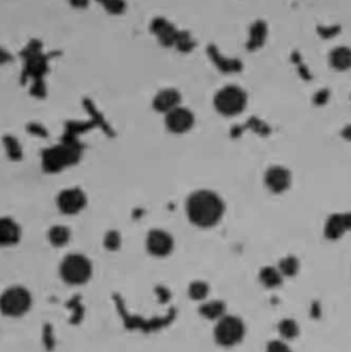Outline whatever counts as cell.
<instances>
[{
    "mask_svg": "<svg viewBox=\"0 0 351 352\" xmlns=\"http://www.w3.org/2000/svg\"><path fill=\"white\" fill-rule=\"evenodd\" d=\"M188 219L198 228L215 226L224 217L225 204L221 196L209 189L192 192L185 203Z\"/></svg>",
    "mask_w": 351,
    "mask_h": 352,
    "instance_id": "cell-1",
    "label": "cell"
},
{
    "mask_svg": "<svg viewBox=\"0 0 351 352\" xmlns=\"http://www.w3.org/2000/svg\"><path fill=\"white\" fill-rule=\"evenodd\" d=\"M247 94L236 85H226L214 95V109L222 117H235L242 114L247 107Z\"/></svg>",
    "mask_w": 351,
    "mask_h": 352,
    "instance_id": "cell-2",
    "label": "cell"
},
{
    "mask_svg": "<svg viewBox=\"0 0 351 352\" xmlns=\"http://www.w3.org/2000/svg\"><path fill=\"white\" fill-rule=\"evenodd\" d=\"M59 274L69 285H83L92 276V263L83 254H69L59 265Z\"/></svg>",
    "mask_w": 351,
    "mask_h": 352,
    "instance_id": "cell-3",
    "label": "cell"
},
{
    "mask_svg": "<svg viewBox=\"0 0 351 352\" xmlns=\"http://www.w3.org/2000/svg\"><path fill=\"white\" fill-rule=\"evenodd\" d=\"M33 299L30 292L19 285L4 289L0 295V313L6 317L18 318L25 316L32 307Z\"/></svg>",
    "mask_w": 351,
    "mask_h": 352,
    "instance_id": "cell-4",
    "label": "cell"
},
{
    "mask_svg": "<svg viewBox=\"0 0 351 352\" xmlns=\"http://www.w3.org/2000/svg\"><path fill=\"white\" fill-rule=\"evenodd\" d=\"M246 336L244 322L235 316H224L217 321L214 328V339L218 346L231 349L243 342Z\"/></svg>",
    "mask_w": 351,
    "mask_h": 352,
    "instance_id": "cell-5",
    "label": "cell"
},
{
    "mask_svg": "<svg viewBox=\"0 0 351 352\" xmlns=\"http://www.w3.org/2000/svg\"><path fill=\"white\" fill-rule=\"evenodd\" d=\"M56 206L66 215H76L87 206V196L80 188H67L58 193Z\"/></svg>",
    "mask_w": 351,
    "mask_h": 352,
    "instance_id": "cell-6",
    "label": "cell"
},
{
    "mask_svg": "<svg viewBox=\"0 0 351 352\" xmlns=\"http://www.w3.org/2000/svg\"><path fill=\"white\" fill-rule=\"evenodd\" d=\"M195 125V116L193 113L184 107L178 106L171 113L165 116V126L173 135H184L188 133Z\"/></svg>",
    "mask_w": 351,
    "mask_h": 352,
    "instance_id": "cell-7",
    "label": "cell"
},
{
    "mask_svg": "<svg viewBox=\"0 0 351 352\" xmlns=\"http://www.w3.org/2000/svg\"><path fill=\"white\" fill-rule=\"evenodd\" d=\"M146 247L153 256L164 258L172 254L175 248V240L169 232L164 229H154L147 234Z\"/></svg>",
    "mask_w": 351,
    "mask_h": 352,
    "instance_id": "cell-8",
    "label": "cell"
},
{
    "mask_svg": "<svg viewBox=\"0 0 351 352\" xmlns=\"http://www.w3.org/2000/svg\"><path fill=\"white\" fill-rule=\"evenodd\" d=\"M265 186L272 192V193H283L290 189L291 182H292V176L291 172L284 168V166H270L264 177Z\"/></svg>",
    "mask_w": 351,
    "mask_h": 352,
    "instance_id": "cell-9",
    "label": "cell"
},
{
    "mask_svg": "<svg viewBox=\"0 0 351 352\" xmlns=\"http://www.w3.org/2000/svg\"><path fill=\"white\" fill-rule=\"evenodd\" d=\"M351 230V212L332 214L324 226V236L328 240H339Z\"/></svg>",
    "mask_w": 351,
    "mask_h": 352,
    "instance_id": "cell-10",
    "label": "cell"
},
{
    "mask_svg": "<svg viewBox=\"0 0 351 352\" xmlns=\"http://www.w3.org/2000/svg\"><path fill=\"white\" fill-rule=\"evenodd\" d=\"M178 106H181V95L175 88L161 89L153 99L154 110L164 116H167Z\"/></svg>",
    "mask_w": 351,
    "mask_h": 352,
    "instance_id": "cell-11",
    "label": "cell"
},
{
    "mask_svg": "<svg viewBox=\"0 0 351 352\" xmlns=\"http://www.w3.org/2000/svg\"><path fill=\"white\" fill-rule=\"evenodd\" d=\"M21 239V228L10 217H0V247H11Z\"/></svg>",
    "mask_w": 351,
    "mask_h": 352,
    "instance_id": "cell-12",
    "label": "cell"
},
{
    "mask_svg": "<svg viewBox=\"0 0 351 352\" xmlns=\"http://www.w3.org/2000/svg\"><path fill=\"white\" fill-rule=\"evenodd\" d=\"M330 65L337 72H348L351 69V48L339 45L335 47L328 56Z\"/></svg>",
    "mask_w": 351,
    "mask_h": 352,
    "instance_id": "cell-13",
    "label": "cell"
},
{
    "mask_svg": "<svg viewBox=\"0 0 351 352\" xmlns=\"http://www.w3.org/2000/svg\"><path fill=\"white\" fill-rule=\"evenodd\" d=\"M258 278H259V283H261L265 288L275 289V288H279V287L283 284L284 276L281 274V272L279 270V267H275V266H265V267H262V269L259 270Z\"/></svg>",
    "mask_w": 351,
    "mask_h": 352,
    "instance_id": "cell-14",
    "label": "cell"
},
{
    "mask_svg": "<svg viewBox=\"0 0 351 352\" xmlns=\"http://www.w3.org/2000/svg\"><path fill=\"white\" fill-rule=\"evenodd\" d=\"M199 314L209 320V321H218L221 320L224 316H226V306L224 302L221 300H210V302H204L202 303V306L199 307Z\"/></svg>",
    "mask_w": 351,
    "mask_h": 352,
    "instance_id": "cell-15",
    "label": "cell"
},
{
    "mask_svg": "<svg viewBox=\"0 0 351 352\" xmlns=\"http://www.w3.org/2000/svg\"><path fill=\"white\" fill-rule=\"evenodd\" d=\"M70 239H72V232L66 226L55 225L48 230V241L54 247H63L70 241Z\"/></svg>",
    "mask_w": 351,
    "mask_h": 352,
    "instance_id": "cell-16",
    "label": "cell"
},
{
    "mask_svg": "<svg viewBox=\"0 0 351 352\" xmlns=\"http://www.w3.org/2000/svg\"><path fill=\"white\" fill-rule=\"evenodd\" d=\"M277 329H279V333L283 340H294L299 336V325L297 321H294L291 318L281 320L279 322Z\"/></svg>",
    "mask_w": 351,
    "mask_h": 352,
    "instance_id": "cell-17",
    "label": "cell"
},
{
    "mask_svg": "<svg viewBox=\"0 0 351 352\" xmlns=\"http://www.w3.org/2000/svg\"><path fill=\"white\" fill-rule=\"evenodd\" d=\"M279 270L281 272V274L286 277H294L298 274L299 272V267H301V263H299V259L297 256H292V255H288V256H284L280 263H279Z\"/></svg>",
    "mask_w": 351,
    "mask_h": 352,
    "instance_id": "cell-18",
    "label": "cell"
},
{
    "mask_svg": "<svg viewBox=\"0 0 351 352\" xmlns=\"http://www.w3.org/2000/svg\"><path fill=\"white\" fill-rule=\"evenodd\" d=\"M210 288L204 281H193L188 287V296L193 300L203 302L209 296Z\"/></svg>",
    "mask_w": 351,
    "mask_h": 352,
    "instance_id": "cell-19",
    "label": "cell"
},
{
    "mask_svg": "<svg viewBox=\"0 0 351 352\" xmlns=\"http://www.w3.org/2000/svg\"><path fill=\"white\" fill-rule=\"evenodd\" d=\"M121 243H123V240H121V236H120L118 232L111 230V232L106 233V236H105V247H106L107 250L116 251V250L120 248Z\"/></svg>",
    "mask_w": 351,
    "mask_h": 352,
    "instance_id": "cell-20",
    "label": "cell"
},
{
    "mask_svg": "<svg viewBox=\"0 0 351 352\" xmlns=\"http://www.w3.org/2000/svg\"><path fill=\"white\" fill-rule=\"evenodd\" d=\"M265 352H292L288 344L283 340H273L266 346Z\"/></svg>",
    "mask_w": 351,
    "mask_h": 352,
    "instance_id": "cell-21",
    "label": "cell"
}]
</instances>
